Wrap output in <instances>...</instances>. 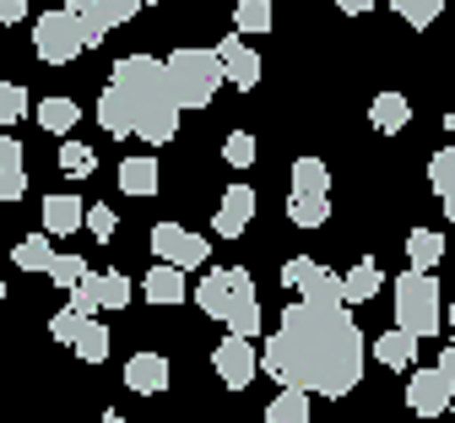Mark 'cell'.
Returning <instances> with one entry per match:
<instances>
[{"instance_id": "6da1fadb", "label": "cell", "mask_w": 455, "mask_h": 423, "mask_svg": "<svg viewBox=\"0 0 455 423\" xmlns=\"http://www.w3.org/2000/svg\"><path fill=\"white\" fill-rule=\"evenodd\" d=\"M369 364V342L353 321L347 305H315V298H299V305L282 310V326L260 342V370L276 386H293L309 396H347L358 391Z\"/></svg>"}, {"instance_id": "7a4b0ae2", "label": "cell", "mask_w": 455, "mask_h": 423, "mask_svg": "<svg viewBox=\"0 0 455 423\" xmlns=\"http://www.w3.org/2000/svg\"><path fill=\"white\" fill-rule=\"evenodd\" d=\"M180 103L174 93H168V77H163V60L152 54H125L114 60L108 71V87L98 93V126L108 136H141L152 147L174 142L180 136Z\"/></svg>"}, {"instance_id": "3957f363", "label": "cell", "mask_w": 455, "mask_h": 423, "mask_svg": "<svg viewBox=\"0 0 455 423\" xmlns=\"http://www.w3.org/2000/svg\"><path fill=\"white\" fill-rule=\"evenodd\" d=\"M163 77H168V93H174L180 109H206L212 93L228 82L217 49H201V44H185V49L168 54V60H163Z\"/></svg>"}, {"instance_id": "277c9868", "label": "cell", "mask_w": 455, "mask_h": 423, "mask_svg": "<svg viewBox=\"0 0 455 423\" xmlns=\"http://www.w3.org/2000/svg\"><path fill=\"white\" fill-rule=\"evenodd\" d=\"M390 298H395V326L407 337H439L444 326V293L434 282V272H402L390 282Z\"/></svg>"}, {"instance_id": "5b68a950", "label": "cell", "mask_w": 455, "mask_h": 423, "mask_svg": "<svg viewBox=\"0 0 455 423\" xmlns=\"http://www.w3.org/2000/svg\"><path fill=\"white\" fill-rule=\"evenodd\" d=\"M33 49H38L44 66H71V60L87 49L82 22H76L66 6H60V12H44V17L33 22Z\"/></svg>"}, {"instance_id": "8992f818", "label": "cell", "mask_w": 455, "mask_h": 423, "mask_svg": "<svg viewBox=\"0 0 455 423\" xmlns=\"http://www.w3.org/2000/svg\"><path fill=\"white\" fill-rule=\"evenodd\" d=\"M152 256H157L163 266H180V272H196V266H206L212 245H206L201 233L180 228V223H157V228H152Z\"/></svg>"}, {"instance_id": "52a82bcc", "label": "cell", "mask_w": 455, "mask_h": 423, "mask_svg": "<svg viewBox=\"0 0 455 423\" xmlns=\"http://www.w3.org/2000/svg\"><path fill=\"white\" fill-rule=\"evenodd\" d=\"M212 364H217V380H222V386L244 391V386L255 380V370H260V347H255V337H234V331H228V337L212 347Z\"/></svg>"}, {"instance_id": "ba28073f", "label": "cell", "mask_w": 455, "mask_h": 423, "mask_svg": "<svg viewBox=\"0 0 455 423\" xmlns=\"http://www.w3.org/2000/svg\"><path fill=\"white\" fill-rule=\"evenodd\" d=\"M234 272V288H228V310H222V326L234 337H260V293H255V277L244 266H228Z\"/></svg>"}, {"instance_id": "9c48e42d", "label": "cell", "mask_w": 455, "mask_h": 423, "mask_svg": "<svg viewBox=\"0 0 455 423\" xmlns=\"http://www.w3.org/2000/svg\"><path fill=\"white\" fill-rule=\"evenodd\" d=\"M282 288H299V298H315V305H341V277L325 272L309 256H299V261L282 266Z\"/></svg>"}, {"instance_id": "30bf717a", "label": "cell", "mask_w": 455, "mask_h": 423, "mask_svg": "<svg viewBox=\"0 0 455 423\" xmlns=\"http://www.w3.org/2000/svg\"><path fill=\"white\" fill-rule=\"evenodd\" d=\"M450 396H455V380H450L444 370H412V380H407V407H412L418 418L450 412Z\"/></svg>"}, {"instance_id": "8fae6325", "label": "cell", "mask_w": 455, "mask_h": 423, "mask_svg": "<svg viewBox=\"0 0 455 423\" xmlns=\"http://www.w3.org/2000/svg\"><path fill=\"white\" fill-rule=\"evenodd\" d=\"M217 60H222V77L234 82L239 93H255V87H260V54L244 44V33L217 38Z\"/></svg>"}, {"instance_id": "7c38bea8", "label": "cell", "mask_w": 455, "mask_h": 423, "mask_svg": "<svg viewBox=\"0 0 455 423\" xmlns=\"http://www.w3.org/2000/svg\"><path fill=\"white\" fill-rule=\"evenodd\" d=\"M255 207H260L255 185H228V191H222V207H217V217H212V228H217L222 239H239V233L250 228Z\"/></svg>"}, {"instance_id": "4fadbf2b", "label": "cell", "mask_w": 455, "mask_h": 423, "mask_svg": "<svg viewBox=\"0 0 455 423\" xmlns=\"http://www.w3.org/2000/svg\"><path fill=\"white\" fill-rule=\"evenodd\" d=\"M125 386H131L136 396L168 391V358H163V353H136L131 364H125Z\"/></svg>"}, {"instance_id": "5bb4252c", "label": "cell", "mask_w": 455, "mask_h": 423, "mask_svg": "<svg viewBox=\"0 0 455 423\" xmlns=\"http://www.w3.org/2000/svg\"><path fill=\"white\" fill-rule=\"evenodd\" d=\"M28 196V168H22V142L0 136V207Z\"/></svg>"}, {"instance_id": "9a60e30c", "label": "cell", "mask_w": 455, "mask_h": 423, "mask_svg": "<svg viewBox=\"0 0 455 423\" xmlns=\"http://www.w3.org/2000/svg\"><path fill=\"white\" fill-rule=\"evenodd\" d=\"M141 293H147V305H163V310H168V305H185V272L157 261V266L141 277Z\"/></svg>"}, {"instance_id": "2e32d148", "label": "cell", "mask_w": 455, "mask_h": 423, "mask_svg": "<svg viewBox=\"0 0 455 423\" xmlns=\"http://www.w3.org/2000/svg\"><path fill=\"white\" fill-rule=\"evenodd\" d=\"M407 119H412V103H407L402 93H390V87L369 103V126L385 131V136H402V131H407Z\"/></svg>"}, {"instance_id": "e0dca14e", "label": "cell", "mask_w": 455, "mask_h": 423, "mask_svg": "<svg viewBox=\"0 0 455 423\" xmlns=\"http://www.w3.org/2000/svg\"><path fill=\"white\" fill-rule=\"evenodd\" d=\"M87 217L82 196H44V233L49 239H60V233H76Z\"/></svg>"}, {"instance_id": "ac0fdd59", "label": "cell", "mask_w": 455, "mask_h": 423, "mask_svg": "<svg viewBox=\"0 0 455 423\" xmlns=\"http://www.w3.org/2000/svg\"><path fill=\"white\" fill-rule=\"evenodd\" d=\"M379 261L374 256H363V261H353V272L341 277V305H369V298L379 293Z\"/></svg>"}, {"instance_id": "d6986e66", "label": "cell", "mask_w": 455, "mask_h": 423, "mask_svg": "<svg viewBox=\"0 0 455 423\" xmlns=\"http://www.w3.org/2000/svg\"><path fill=\"white\" fill-rule=\"evenodd\" d=\"M374 358H379L385 370H412V358H418V337H407L402 326H395V331H379V337H374Z\"/></svg>"}, {"instance_id": "ffe728a7", "label": "cell", "mask_w": 455, "mask_h": 423, "mask_svg": "<svg viewBox=\"0 0 455 423\" xmlns=\"http://www.w3.org/2000/svg\"><path fill=\"white\" fill-rule=\"evenodd\" d=\"M108 347H114V337H108V326L103 321H82L76 326V337H71V353L82 358V364H103V358H108Z\"/></svg>"}, {"instance_id": "44dd1931", "label": "cell", "mask_w": 455, "mask_h": 423, "mask_svg": "<svg viewBox=\"0 0 455 423\" xmlns=\"http://www.w3.org/2000/svg\"><path fill=\"white\" fill-rule=\"evenodd\" d=\"M407 261H412V272H434V266L444 261V233L412 228V233H407Z\"/></svg>"}, {"instance_id": "7402d4cb", "label": "cell", "mask_w": 455, "mask_h": 423, "mask_svg": "<svg viewBox=\"0 0 455 423\" xmlns=\"http://www.w3.org/2000/svg\"><path fill=\"white\" fill-rule=\"evenodd\" d=\"M228 288H234V272H228V266L206 272V277H201V288H196V305H201L212 321H222V310H228Z\"/></svg>"}, {"instance_id": "603a6c76", "label": "cell", "mask_w": 455, "mask_h": 423, "mask_svg": "<svg viewBox=\"0 0 455 423\" xmlns=\"http://www.w3.org/2000/svg\"><path fill=\"white\" fill-rule=\"evenodd\" d=\"M120 191L125 196H157V163L152 158H125L120 163Z\"/></svg>"}, {"instance_id": "cb8c5ba5", "label": "cell", "mask_w": 455, "mask_h": 423, "mask_svg": "<svg viewBox=\"0 0 455 423\" xmlns=\"http://www.w3.org/2000/svg\"><path fill=\"white\" fill-rule=\"evenodd\" d=\"M266 423H309V391H293V386H282L266 407Z\"/></svg>"}, {"instance_id": "d4e9b609", "label": "cell", "mask_w": 455, "mask_h": 423, "mask_svg": "<svg viewBox=\"0 0 455 423\" xmlns=\"http://www.w3.org/2000/svg\"><path fill=\"white\" fill-rule=\"evenodd\" d=\"M76 119H82V109H76L71 98H44V103H38V126H44V131H54V136L76 131Z\"/></svg>"}, {"instance_id": "484cf974", "label": "cell", "mask_w": 455, "mask_h": 423, "mask_svg": "<svg viewBox=\"0 0 455 423\" xmlns=\"http://www.w3.org/2000/svg\"><path fill=\"white\" fill-rule=\"evenodd\" d=\"M66 293H71V310L76 315H98L103 310V272H82Z\"/></svg>"}, {"instance_id": "4316f807", "label": "cell", "mask_w": 455, "mask_h": 423, "mask_svg": "<svg viewBox=\"0 0 455 423\" xmlns=\"http://www.w3.org/2000/svg\"><path fill=\"white\" fill-rule=\"evenodd\" d=\"M12 261L22 266V272H49V261H54V245H49V233L38 228V233H28L22 245L12 250Z\"/></svg>"}, {"instance_id": "83f0119b", "label": "cell", "mask_w": 455, "mask_h": 423, "mask_svg": "<svg viewBox=\"0 0 455 423\" xmlns=\"http://www.w3.org/2000/svg\"><path fill=\"white\" fill-rule=\"evenodd\" d=\"M276 22V12H271V0H239V6H234V33H266Z\"/></svg>"}, {"instance_id": "f1b7e54d", "label": "cell", "mask_w": 455, "mask_h": 423, "mask_svg": "<svg viewBox=\"0 0 455 423\" xmlns=\"http://www.w3.org/2000/svg\"><path fill=\"white\" fill-rule=\"evenodd\" d=\"M293 191L325 196V191H331V168H325L320 158H299V163H293Z\"/></svg>"}, {"instance_id": "f546056e", "label": "cell", "mask_w": 455, "mask_h": 423, "mask_svg": "<svg viewBox=\"0 0 455 423\" xmlns=\"http://www.w3.org/2000/svg\"><path fill=\"white\" fill-rule=\"evenodd\" d=\"M390 6H395V17H402L407 28H434L450 0H390Z\"/></svg>"}, {"instance_id": "4dcf8cb0", "label": "cell", "mask_w": 455, "mask_h": 423, "mask_svg": "<svg viewBox=\"0 0 455 423\" xmlns=\"http://www.w3.org/2000/svg\"><path fill=\"white\" fill-rule=\"evenodd\" d=\"M288 217H293L299 228H320V223L331 217V207H325V196H304V191H293V196H288Z\"/></svg>"}, {"instance_id": "1f68e13d", "label": "cell", "mask_w": 455, "mask_h": 423, "mask_svg": "<svg viewBox=\"0 0 455 423\" xmlns=\"http://www.w3.org/2000/svg\"><path fill=\"white\" fill-rule=\"evenodd\" d=\"M66 12L82 22V38H87V49H92V44H103V33H108V28H103L98 0H66Z\"/></svg>"}, {"instance_id": "d6a6232c", "label": "cell", "mask_w": 455, "mask_h": 423, "mask_svg": "<svg viewBox=\"0 0 455 423\" xmlns=\"http://www.w3.org/2000/svg\"><path fill=\"white\" fill-rule=\"evenodd\" d=\"M60 168H66L71 179H87V174L98 168V152H92L87 142H60Z\"/></svg>"}, {"instance_id": "836d02e7", "label": "cell", "mask_w": 455, "mask_h": 423, "mask_svg": "<svg viewBox=\"0 0 455 423\" xmlns=\"http://www.w3.org/2000/svg\"><path fill=\"white\" fill-rule=\"evenodd\" d=\"M428 185L439 196H455V147H444V152L428 158Z\"/></svg>"}, {"instance_id": "e575fe53", "label": "cell", "mask_w": 455, "mask_h": 423, "mask_svg": "<svg viewBox=\"0 0 455 423\" xmlns=\"http://www.w3.org/2000/svg\"><path fill=\"white\" fill-rule=\"evenodd\" d=\"M28 119V93L17 82H0V126H22Z\"/></svg>"}, {"instance_id": "d590c367", "label": "cell", "mask_w": 455, "mask_h": 423, "mask_svg": "<svg viewBox=\"0 0 455 423\" xmlns=\"http://www.w3.org/2000/svg\"><path fill=\"white\" fill-rule=\"evenodd\" d=\"M82 223H87V233L98 239V245H108V239H114V228H120V217H114V207H103V201H92Z\"/></svg>"}, {"instance_id": "8d00e7d4", "label": "cell", "mask_w": 455, "mask_h": 423, "mask_svg": "<svg viewBox=\"0 0 455 423\" xmlns=\"http://www.w3.org/2000/svg\"><path fill=\"white\" fill-rule=\"evenodd\" d=\"M222 158H228V168H250L255 163V136L250 131H234L222 142Z\"/></svg>"}, {"instance_id": "74e56055", "label": "cell", "mask_w": 455, "mask_h": 423, "mask_svg": "<svg viewBox=\"0 0 455 423\" xmlns=\"http://www.w3.org/2000/svg\"><path fill=\"white\" fill-rule=\"evenodd\" d=\"M125 305H131V277L103 272V310H125Z\"/></svg>"}, {"instance_id": "f35d334b", "label": "cell", "mask_w": 455, "mask_h": 423, "mask_svg": "<svg viewBox=\"0 0 455 423\" xmlns=\"http://www.w3.org/2000/svg\"><path fill=\"white\" fill-rule=\"evenodd\" d=\"M82 272H87L82 256H54V261H49V282H54V288H71Z\"/></svg>"}, {"instance_id": "ab89813d", "label": "cell", "mask_w": 455, "mask_h": 423, "mask_svg": "<svg viewBox=\"0 0 455 423\" xmlns=\"http://www.w3.org/2000/svg\"><path fill=\"white\" fill-rule=\"evenodd\" d=\"M98 12H103V28H120L141 12V0H98Z\"/></svg>"}, {"instance_id": "60d3db41", "label": "cell", "mask_w": 455, "mask_h": 423, "mask_svg": "<svg viewBox=\"0 0 455 423\" xmlns=\"http://www.w3.org/2000/svg\"><path fill=\"white\" fill-rule=\"evenodd\" d=\"M82 321H87V315H76V310L66 305L60 315H54V321H49V337H54V342H66V347H71V337H76V326H82Z\"/></svg>"}, {"instance_id": "b9f144b4", "label": "cell", "mask_w": 455, "mask_h": 423, "mask_svg": "<svg viewBox=\"0 0 455 423\" xmlns=\"http://www.w3.org/2000/svg\"><path fill=\"white\" fill-rule=\"evenodd\" d=\"M28 17V0H0V22H6V28H17Z\"/></svg>"}, {"instance_id": "7bdbcfd3", "label": "cell", "mask_w": 455, "mask_h": 423, "mask_svg": "<svg viewBox=\"0 0 455 423\" xmlns=\"http://www.w3.org/2000/svg\"><path fill=\"white\" fill-rule=\"evenodd\" d=\"M336 6H341V12H347V17H363L369 6H379V0H336Z\"/></svg>"}, {"instance_id": "ee69618b", "label": "cell", "mask_w": 455, "mask_h": 423, "mask_svg": "<svg viewBox=\"0 0 455 423\" xmlns=\"http://www.w3.org/2000/svg\"><path fill=\"white\" fill-rule=\"evenodd\" d=\"M434 370H444V375L455 380V342H450V347H439V364H434Z\"/></svg>"}, {"instance_id": "f6af8a7d", "label": "cell", "mask_w": 455, "mask_h": 423, "mask_svg": "<svg viewBox=\"0 0 455 423\" xmlns=\"http://www.w3.org/2000/svg\"><path fill=\"white\" fill-rule=\"evenodd\" d=\"M444 217H450V223H455V196H444Z\"/></svg>"}, {"instance_id": "bcb514c9", "label": "cell", "mask_w": 455, "mask_h": 423, "mask_svg": "<svg viewBox=\"0 0 455 423\" xmlns=\"http://www.w3.org/2000/svg\"><path fill=\"white\" fill-rule=\"evenodd\" d=\"M444 321H450V342H455V305H450V310H444Z\"/></svg>"}, {"instance_id": "7dc6e473", "label": "cell", "mask_w": 455, "mask_h": 423, "mask_svg": "<svg viewBox=\"0 0 455 423\" xmlns=\"http://www.w3.org/2000/svg\"><path fill=\"white\" fill-rule=\"evenodd\" d=\"M444 131H450V136H455V109H450V114H444Z\"/></svg>"}, {"instance_id": "c3c4849f", "label": "cell", "mask_w": 455, "mask_h": 423, "mask_svg": "<svg viewBox=\"0 0 455 423\" xmlns=\"http://www.w3.org/2000/svg\"><path fill=\"white\" fill-rule=\"evenodd\" d=\"M98 423H125V418H120V412H103V418H98Z\"/></svg>"}, {"instance_id": "681fc988", "label": "cell", "mask_w": 455, "mask_h": 423, "mask_svg": "<svg viewBox=\"0 0 455 423\" xmlns=\"http://www.w3.org/2000/svg\"><path fill=\"white\" fill-rule=\"evenodd\" d=\"M0 305H6V282H0Z\"/></svg>"}, {"instance_id": "f907efd6", "label": "cell", "mask_w": 455, "mask_h": 423, "mask_svg": "<svg viewBox=\"0 0 455 423\" xmlns=\"http://www.w3.org/2000/svg\"><path fill=\"white\" fill-rule=\"evenodd\" d=\"M450 418H455V396H450Z\"/></svg>"}, {"instance_id": "816d5d0a", "label": "cell", "mask_w": 455, "mask_h": 423, "mask_svg": "<svg viewBox=\"0 0 455 423\" xmlns=\"http://www.w3.org/2000/svg\"><path fill=\"white\" fill-rule=\"evenodd\" d=\"M141 6H152V0H141Z\"/></svg>"}, {"instance_id": "f5cc1de1", "label": "cell", "mask_w": 455, "mask_h": 423, "mask_svg": "<svg viewBox=\"0 0 455 423\" xmlns=\"http://www.w3.org/2000/svg\"><path fill=\"white\" fill-rule=\"evenodd\" d=\"M450 6H455V0H450Z\"/></svg>"}]
</instances>
